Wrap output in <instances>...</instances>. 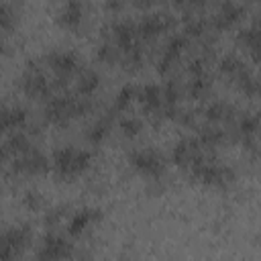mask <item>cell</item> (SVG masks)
<instances>
[{
	"label": "cell",
	"mask_w": 261,
	"mask_h": 261,
	"mask_svg": "<svg viewBox=\"0 0 261 261\" xmlns=\"http://www.w3.org/2000/svg\"><path fill=\"white\" fill-rule=\"evenodd\" d=\"M92 108H94L92 98L80 96V94H75V92H73V94H67V92H65V94L51 96L49 100H45L43 114H45V120H47V122L57 124V126H63V124H67L69 120L92 112Z\"/></svg>",
	"instance_id": "1"
},
{
	"label": "cell",
	"mask_w": 261,
	"mask_h": 261,
	"mask_svg": "<svg viewBox=\"0 0 261 261\" xmlns=\"http://www.w3.org/2000/svg\"><path fill=\"white\" fill-rule=\"evenodd\" d=\"M92 153L88 149H80L73 145H65L53 151L51 169L59 179H75L86 173L92 165Z\"/></svg>",
	"instance_id": "2"
},
{
	"label": "cell",
	"mask_w": 261,
	"mask_h": 261,
	"mask_svg": "<svg viewBox=\"0 0 261 261\" xmlns=\"http://www.w3.org/2000/svg\"><path fill=\"white\" fill-rule=\"evenodd\" d=\"M188 177L210 188H228L234 181V169L230 165H224L210 153H204L188 171Z\"/></svg>",
	"instance_id": "3"
},
{
	"label": "cell",
	"mask_w": 261,
	"mask_h": 261,
	"mask_svg": "<svg viewBox=\"0 0 261 261\" xmlns=\"http://www.w3.org/2000/svg\"><path fill=\"white\" fill-rule=\"evenodd\" d=\"M53 88H55V84L49 82L47 67H45L43 59L27 61V65H24V69L20 73V90H22V94L29 96V98H37V100H49Z\"/></svg>",
	"instance_id": "4"
},
{
	"label": "cell",
	"mask_w": 261,
	"mask_h": 261,
	"mask_svg": "<svg viewBox=\"0 0 261 261\" xmlns=\"http://www.w3.org/2000/svg\"><path fill=\"white\" fill-rule=\"evenodd\" d=\"M43 63L53 73L55 88H61V90H65L67 80L71 75H77V71L82 69L77 53L69 51V49H53V51L45 53L43 55Z\"/></svg>",
	"instance_id": "5"
},
{
	"label": "cell",
	"mask_w": 261,
	"mask_h": 261,
	"mask_svg": "<svg viewBox=\"0 0 261 261\" xmlns=\"http://www.w3.org/2000/svg\"><path fill=\"white\" fill-rule=\"evenodd\" d=\"M33 241V230L29 224H12L2 230L0 237V259L2 261H14L22 257V253L29 249Z\"/></svg>",
	"instance_id": "6"
},
{
	"label": "cell",
	"mask_w": 261,
	"mask_h": 261,
	"mask_svg": "<svg viewBox=\"0 0 261 261\" xmlns=\"http://www.w3.org/2000/svg\"><path fill=\"white\" fill-rule=\"evenodd\" d=\"M6 173L12 175H39L49 169V159L43 151H39L35 145L10 159L4 161Z\"/></svg>",
	"instance_id": "7"
},
{
	"label": "cell",
	"mask_w": 261,
	"mask_h": 261,
	"mask_svg": "<svg viewBox=\"0 0 261 261\" xmlns=\"http://www.w3.org/2000/svg\"><path fill=\"white\" fill-rule=\"evenodd\" d=\"M128 163L137 173H141L143 177H149L153 181L161 179L165 173V157L153 147L133 149L128 153Z\"/></svg>",
	"instance_id": "8"
},
{
	"label": "cell",
	"mask_w": 261,
	"mask_h": 261,
	"mask_svg": "<svg viewBox=\"0 0 261 261\" xmlns=\"http://www.w3.org/2000/svg\"><path fill=\"white\" fill-rule=\"evenodd\" d=\"M35 257H37L39 261L69 259V257H73V245H71L63 234H59V232H55V230H49V232L43 237L39 249L35 251Z\"/></svg>",
	"instance_id": "9"
},
{
	"label": "cell",
	"mask_w": 261,
	"mask_h": 261,
	"mask_svg": "<svg viewBox=\"0 0 261 261\" xmlns=\"http://www.w3.org/2000/svg\"><path fill=\"white\" fill-rule=\"evenodd\" d=\"M173 27H175V18L167 12H149L137 22V29H139L143 43H151L153 39H157L159 35L167 33Z\"/></svg>",
	"instance_id": "10"
},
{
	"label": "cell",
	"mask_w": 261,
	"mask_h": 261,
	"mask_svg": "<svg viewBox=\"0 0 261 261\" xmlns=\"http://www.w3.org/2000/svg\"><path fill=\"white\" fill-rule=\"evenodd\" d=\"M208 149L198 141V137H186V139H179L175 145H173V151H171V157H173V163L188 171Z\"/></svg>",
	"instance_id": "11"
},
{
	"label": "cell",
	"mask_w": 261,
	"mask_h": 261,
	"mask_svg": "<svg viewBox=\"0 0 261 261\" xmlns=\"http://www.w3.org/2000/svg\"><path fill=\"white\" fill-rule=\"evenodd\" d=\"M245 14V6L234 2V0H222L216 12L210 18V29L212 31H226L232 24H237Z\"/></svg>",
	"instance_id": "12"
},
{
	"label": "cell",
	"mask_w": 261,
	"mask_h": 261,
	"mask_svg": "<svg viewBox=\"0 0 261 261\" xmlns=\"http://www.w3.org/2000/svg\"><path fill=\"white\" fill-rule=\"evenodd\" d=\"M188 45V37L186 35H173L167 39V43L163 45L161 53H159V59H157V69L161 73H167L169 69H173V65H177L184 49Z\"/></svg>",
	"instance_id": "13"
},
{
	"label": "cell",
	"mask_w": 261,
	"mask_h": 261,
	"mask_svg": "<svg viewBox=\"0 0 261 261\" xmlns=\"http://www.w3.org/2000/svg\"><path fill=\"white\" fill-rule=\"evenodd\" d=\"M102 218V212L92 206H84L69 214L67 220V234L69 237H82L86 230H90L98 220Z\"/></svg>",
	"instance_id": "14"
},
{
	"label": "cell",
	"mask_w": 261,
	"mask_h": 261,
	"mask_svg": "<svg viewBox=\"0 0 261 261\" xmlns=\"http://www.w3.org/2000/svg\"><path fill=\"white\" fill-rule=\"evenodd\" d=\"M82 20H84V4H82V0H59L57 22H59L61 29L80 31Z\"/></svg>",
	"instance_id": "15"
},
{
	"label": "cell",
	"mask_w": 261,
	"mask_h": 261,
	"mask_svg": "<svg viewBox=\"0 0 261 261\" xmlns=\"http://www.w3.org/2000/svg\"><path fill=\"white\" fill-rule=\"evenodd\" d=\"M137 100L141 104V108L147 112V114H153V116H159L161 118V110H163V104H165V98H163V88L157 86V84H145L139 88V94H137Z\"/></svg>",
	"instance_id": "16"
},
{
	"label": "cell",
	"mask_w": 261,
	"mask_h": 261,
	"mask_svg": "<svg viewBox=\"0 0 261 261\" xmlns=\"http://www.w3.org/2000/svg\"><path fill=\"white\" fill-rule=\"evenodd\" d=\"M237 43L255 59V61H261V14L255 16V20L243 29L239 35H237Z\"/></svg>",
	"instance_id": "17"
},
{
	"label": "cell",
	"mask_w": 261,
	"mask_h": 261,
	"mask_svg": "<svg viewBox=\"0 0 261 261\" xmlns=\"http://www.w3.org/2000/svg\"><path fill=\"white\" fill-rule=\"evenodd\" d=\"M0 118H2L4 135L12 133V130H22V128L29 126V112L18 104H4L2 112H0Z\"/></svg>",
	"instance_id": "18"
},
{
	"label": "cell",
	"mask_w": 261,
	"mask_h": 261,
	"mask_svg": "<svg viewBox=\"0 0 261 261\" xmlns=\"http://www.w3.org/2000/svg\"><path fill=\"white\" fill-rule=\"evenodd\" d=\"M234 114H237L234 106L228 104V102H224V100H214V102H210V104L204 108V116H206V120L212 122V124H218V122H232V120H234Z\"/></svg>",
	"instance_id": "19"
},
{
	"label": "cell",
	"mask_w": 261,
	"mask_h": 261,
	"mask_svg": "<svg viewBox=\"0 0 261 261\" xmlns=\"http://www.w3.org/2000/svg\"><path fill=\"white\" fill-rule=\"evenodd\" d=\"M98 86H100V75H98L96 69H92V67H82V69L77 71V77H75V94L92 98L94 92L98 90Z\"/></svg>",
	"instance_id": "20"
},
{
	"label": "cell",
	"mask_w": 261,
	"mask_h": 261,
	"mask_svg": "<svg viewBox=\"0 0 261 261\" xmlns=\"http://www.w3.org/2000/svg\"><path fill=\"white\" fill-rule=\"evenodd\" d=\"M110 128H112V114L108 112L106 116L96 118V120L86 128V141L92 143V145H100V143L110 135Z\"/></svg>",
	"instance_id": "21"
},
{
	"label": "cell",
	"mask_w": 261,
	"mask_h": 261,
	"mask_svg": "<svg viewBox=\"0 0 261 261\" xmlns=\"http://www.w3.org/2000/svg\"><path fill=\"white\" fill-rule=\"evenodd\" d=\"M226 139H228V133L222 130L220 126L212 124V122H208L206 126H202V128L198 130V141H200L206 149H214V147L222 145Z\"/></svg>",
	"instance_id": "22"
},
{
	"label": "cell",
	"mask_w": 261,
	"mask_h": 261,
	"mask_svg": "<svg viewBox=\"0 0 261 261\" xmlns=\"http://www.w3.org/2000/svg\"><path fill=\"white\" fill-rule=\"evenodd\" d=\"M137 94H139V88H137V86H133V84L122 86V88L116 92L114 100H112L110 114L114 116V114H118V112H124V110H126V108L137 100Z\"/></svg>",
	"instance_id": "23"
},
{
	"label": "cell",
	"mask_w": 261,
	"mask_h": 261,
	"mask_svg": "<svg viewBox=\"0 0 261 261\" xmlns=\"http://www.w3.org/2000/svg\"><path fill=\"white\" fill-rule=\"evenodd\" d=\"M18 16H20V6L16 0H4L2 2V31H4V37H8L16 24H18Z\"/></svg>",
	"instance_id": "24"
},
{
	"label": "cell",
	"mask_w": 261,
	"mask_h": 261,
	"mask_svg": "<svg viewBox=\"0 0 261 261\" xmlns=\"http://www.w3.org/2000/svg\"><path fill=\"white\" fill-rule=\"evenodd\" d=\"M247 69H249V67H247L237 55H232V53H230V55H224V57L218 61V71H220L224 77L232 80V82H234L239 75H243Z\"/></svg>",
	"instance_id": "25"
},
{
	"label": "cell",
	"mask_w": 261,
	"mask_h": 261,
	"mask_svg": "<svg viewBox=\"0 0 261 261\" xmlns=\"http://www.w3.org/2000/svg\"><path fill=\"white\" fill-rule=\"evenodd\" d=\"M232 84H234L243 94H247V96H261V77L253 75L251 69H247L243 75H239Z\"/></svg>",
	"instance_id": "26"
},
{
	"label": "cell",
	"mask_w": 261,
	"mask_h": 261,
	"mask_svg": "<svg viewBox=\"0 0 261 261\" xmlns=\"http://www.w3.org/2000/svg\"><path fill=\"white\" fill-rule=\"evenodd\" d=\"M96 57H98V61H102V63L114 65V63H120V49H118L110 39H104V37H102V43L96 47Z\"/></svg>",
	"instance_id": "27"
},
{
	"label": "cell",
	"mask_w": 261,
	"mask_h": 261,
	"mask_svg": "<svg viewBox=\"0 0 261 261\" xmlns=\"http://www.w3.org/2000/svg\"><path fill=\"white\" fill-rule=\"evenodd\" d=\"M210 90V77L208 73H200V75H192L190 80V86H188V92L192 98H202L206 96Z\"/></svg>",
	"instance_id": "28"
},
{
	"label": "cell",
	"mask_w": 261,
	"mask_h": 261,
	"mask_svg": "<svg viewBox=\"0 0 261 261\" xmlns=\"http://www.w3.org/2000/svg\"><path fill=\"white\" fill-rule=\"evenodd\" d=\"M118 128H120V133L126 137V139H133V137H137L141 130H143V120L141 118H137V116H120V120H118Z\"/></svg>",
	"instance_id": "29"
},
{
	"label": "cell",
	"mask_w": 261,
	"mask_h": 261,
	"mask_svg": "<svg viewBox=\"0 0 261 261\" xmlns=\"http://www.w3.org/2000/svg\"><path fill=\"white\" fill-rule=\"evenodd\" d=\"M65 216H67V206H55V208L47 210L43 222H45L47 228H55L57 224H61V220H63Z\"/></svg>",
	"instance_id": "30"
},
{
	"label": "cell",
	"mask_w": 261,
	"mask_h": 261,
	"mask_svg": "<svg viewBox=\"0 0 261 261\" xmlns=\"http://www.w3.org/2000/svg\"><path fill=\"white\" fill-rule=\"evenodd\" d=\"M22 204H24V208H29V210H41L43 208V204H45V200H43V196L37 192V190H27L24 194H22Z\"/></svg>",
	"instance_id": "31"
},
{
	"label": "cell",
	"mask_w": 261,
	"mask_h": 261,
	"mask_svg": "<svg viewBox=\"0 0 261 261\" xmlns=\"http://www.w3.org/2000/svg\"><path fill=\"white\" fill-rule=\"evenodd\" d=\"M104 8H106V12L118 14V12H122V8H124V0H106V2H104Z\"/></svg>",
	"instance_id": "32"
},
{
	"label": "cell",
	"mask_w": 261,
	"mask_h": 261,
	"mask_svg": "<svg viewBox=\"0 0 261 261\" xmlns=\"http://www.w3.org/2000/svg\"><path fill=\"white\" fill-rule=\"evenodd\" d=\"M157 0H133V6L139 10H149Z\"/></svg>",
	"instance_id": "33"
},
{
	"label": "cell",
	"mask_w": 261,
	"mask_h": 261,
	"mask_svg": "<svg viewBox=\"0 0 261 261\" xmlns=\"http://www.w3.org/2000/svg\"><path fill=\"white\" fill-rule=\"evenodd\" d=\"M169 2H171L173 6H177V8H184V4H186L188 0H169Z\"/></svg>",
	"instance_id": "34"
},
{
	"label": "cell",
	"mask_w": 261,
	"mask_h": 261,
	"mask_svg": "<svg viewBox=\"0 0 261 261\" xmlns=\"http://www.w3.org/2000/svg\"><path fill=\"white\" fill-rule=\"evenodd\" d=\"M255 116H257V122H259V130H261V110H259V112H255Z\"/></svg>",
	"instance_id": "35"
},
{
	"label": "cell",
	"mask_w": 261,
	"mask_h": 261,
	"mask_svg": "<svg viewBox=\"0 0 261 261\" xmlns=\"http://www.w3.org/2000/svg\"><path fill=\"white\" fill-rule=\"evenodd\" d=\"M257 2H261V0H257Z\"/></svg>",
	"instance_id": "36"
}]
</instances>
